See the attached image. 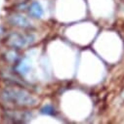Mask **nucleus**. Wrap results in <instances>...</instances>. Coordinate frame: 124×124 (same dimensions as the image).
<instances>
[{
  "label": "nucleus",
  "instance_id": "39448f33",
  "mask_svg": "<svg viewBox=\"0 0 124 124\" xmlns=\"http://www.w3.org/2000/svg\"><path fill=\"white\" fill-rule=\"evenodd\" d=\"M54 110H55L54 108H53L52 106H49V105H48V106H45V107L41 109V112L44 113V114H51V115H52V114H54Z\"/></svg>",
  "mask_w": 124,
  "mask_h": 124
},
{
  "label": "nucleus",
  "instance_id": "20e7f679",
  "mask_svg": "<svg viewBox=\"0 0 124 124\" xmlns=\"http://www.w3.org/2000/svg\"><path fill=\"white\" fill-rule=\"evenodd\" d=\"M14 23L22 27H28L30 25V23L27 21V19H25L23 16H15L14 17Z\"/></svg>",
  "mask_w": 124,
  "mask_h": 124
},
{
  "label": "nucleus",
  "instance_id": "7ed1b4c3",
  "mask_svg": "<svg viewBox=\"0 0 124 124\" xmlns=\"http://www.w3.org/2000/svg\"><path fill=\"white\" fill-rule=\"evenodd\" d=\"M29 14L34 18H40L43 14V10L40 4H38L37 2H33L29 7Z\"/></svg>",
  "mask_w": 124,
  "mask_h": 124
},
{
  "label": "nucleus",
  "instance_id": "f03ea898",
  "mask_svg": "<svg viewBox=\"0 0 124 124\" xmlns=\"http://www.w3.org/2000/svg\"><path fill=\"white\" fill-rule=\"evenodd\" d=\"M26 39L24 36H22V35H19V34H15V35H12L11 38H10V43L15 46V47H23L26 44Z\"/></svg>",
  "mask_w": 124,
  "mask_h": 124
},
{
  "label": "nucleus",
  "instance_id": "f257e3e1",
  "mask_svg": "<svg viewBox=\"0 0 124 124\" xmlns=\"http://www.w3.org/2000/svg\"><path fill=\"white\" fill-rule=\"evenodd\" d=\"M6 97L9 98L10 100H12L13 102H15L18 105L21 106H29V105H33L34 104V100L33 98L26 94V93L23 92V91H19V90H8L6 91Z\"/></svg>",
  "mask_w": 124,
  "mask_h": 124
}]
</instances>
